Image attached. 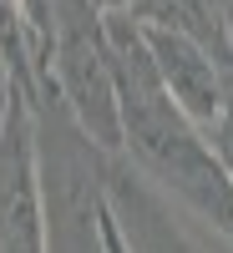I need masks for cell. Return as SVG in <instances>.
Returning <instances> with one entry per match:
<instances>
[{"label": "cell", "mask_w": 233, "mask_h": 253, "mask_svg": "<svg viewBox=\"0 0 233 253\" xmlns=\"http://www.w3.org/2000/svg\"><path fill=\"white\" fill-rule=\"evenodd\" d=\"M137 20V15H132ZM142 31V46H147V61H152V71L162 81V91L173 96V107L193 122V126H213L228 107V81L223 71L213 66V56H208L198 41H187L183 31H167V26H152V20H137Z\"/></svg>", "instance_id": "obj_5"}, {"label": "cell", "mask_w": 233, "mask_h": 253, "mask_svg": "<svg viewBox=\"0 0 233 253\" xmlns=\"http://www.w3.org/2000/svg\"><path fill=\"white\" fill-rule=\"evenodd\" d=\"M101 20H107V56H112L117 126H122L117 157L233 248V177L223 157L213 152L203 126H193L162 91L137 20L127 10H101Z\"/></svg>", "instance_id": "obj_1"}, {"label": "cell", "mask_w": 233, "mask_h": 253, "mask_svg": "<svg viewBox=\"0 0 233 253\" xmlns=\"http://www.w3.org/2000/svg\"><path fill=\"white\" fill-rule=\"evenodd\" d=\"M51 96H56V112L76 126V137L92 152H101V157L122 152L107 20H101L96 0H56V15H51Z\"/></svg>", "instance_id": "obj_2"}, {"label": "cell", "mask_w": 233, "mask_h": 253, "mask_svg": "<svg viewBox=\"0 0 233 253\" xmlns=\"http://www.w3.org/2000/svg\"><path fill=\"white\" fill-rule=\"evenodd\" d=\"M0 253H51V203L36 112L15 91L0 117Z\"/></svg>", "instance_id": "obj_4"}, {"label": "cell", "mask_w": 233, "mask_h": 253, "mask_svg": "<svg viewBox=\"0 0 233 253\" xmlns=\"http://www.w3.org/2000/svg\"><path fill=\"white\" fill-rule=\"evenodd\" d=\"M96 203L107 213L122 253H233L218 233L162 198L122 157H96Z\"/></svg>", "instance_id": "obj_3"}, {"label": "cell", "mask_w": 233, "mask_h": 253, "mask_svg": "<svg viewBox=\"0 0 233 253\" xmlns=\"http://www.w3.org/2000/svg\"><path fill=\"white\" fill-rule=\"evenodd\" d=\"M5 101H10V81L0 76V117H5Z\"/></svg>", "instance_id": "obj_8"}, {"label": "cell", "mask_w": 233, "mask_h": 253, "mask_svg": "<svg viewBox=\"0 0 233 253\" xmlns=\"http://www.w3.org/2000/svg\"><path fill=\"white\" fill-rule=\"evenodd\" d=\"M96 10H127V15H132L137 0H96Z\"/></svg>", "instance_id": "obj_7"}, {"label": "cell", "mask_w": 233, "mask_h": 253, "mask_svg": "<svg viewBox=\"0 0 233 253\" xmlns=\"http://www.w3.org/2000/svg\"><path fill=\"white\" fill-rule=\"evenodd\" d=\"M208 142H213V152L223 157V167H228V177H233V96H228V107H223V117L208 126Z\"/></svg>", "instance_id": "obj_6"}]
</instances>
